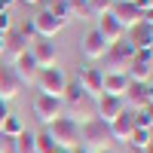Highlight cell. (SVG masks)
<instances>
[{
  "mask_svg": "<svg viewBox=\"0 0 153 153\" xmlns=\"http://www.w3.org/2000/svg\"><path fill=\"white\" fill-rule=\"evenodd\" d=\"M110 141L113 138H110L107 123H101L98 117L80 126V147L92 150V153H101V150H110Z\"/></svg>",
  "mask_w": 153,
  "mask_h": 153,
  "instance_id": "6da1fadb",
  "label": "cell"
},
{
  "mask_svg": "<svg viewBox=\"0 0 153 153\" xmlns=\"http://www.w3.org/2000/svg\"><path fill=\"white\" fill-rule=\"evenodd\" d=\"M46 132L55 138V144H58L61 150H74V147H80V123L71 120V117H65V113L49 123Z\"/></svg>",
  "mask_w": 153,
  "mask_h": 153,
  "instance_id": "7a4b0ae2",
  "label": "cell"
},
{
  "mask_svg": "<svg viewBox=\"0 0 153 153\" xmlns=\"http://www.w3.org/2000/svg\"><path fill=\"white\" fill-rule=\"evenodd\" d=\"M132 58H135V46L132 43H126V40L113 43V46H107V52L101 55V61H104V71L101 74H126Z\"/></svg>",
  "mask_w": 153,
  "mask_h": 153,
  "instance_id": "3957f363",
  "label": "cell"
},
{
  "mask_svg": "<svg viewBox=\"0 0 153 153\" xmlns=\"http://www.w3.org/2000/svg\"><path fill=\"white\" fill-rule=\"evenodd\" d=\"M37 86H40V95H52V98H61L65 95V86H68V74L61 71L58 65L55 68H43L37 74Z\"/></svg>",
  "mask_w": 153,
  "mask_h": 153,
  "instance_id": "277c9868",
  "label": "cell"
},
{
  "mask_svg": "<svg viewBox=\"0 0 153 153\" xmlns=\"http://www.w3.org/2000/svg\"><path fill=\"white\" fill-rule=\"evenodd\" d=\"M22 80H19V74H16V68L9 65V61H3L0 58V98L3 101H16L19 95H22Z\"/></svg>",
  "mask_w": 153,
  "mask_h": 153,
  "instance_id": "5b68a950",
  "label": "cell"
},
{
  "mask_svg": "<svg viewBox=\"0 0 153 153\" xmlns=\"http://www.w3.org/2000/svg\"><path fill=\"white\" fill-rule=\"evenodd\" d=\"M126 76L132 83H153V52H135L126 68Z\"/></svg>",
  "mask_w": 153,
  "mask_h": 153,
  "instance_id": "8992f818",
  "label": "cell"
},
{
  "mask_svg": "<svg viewBox=\"0 0 153 153\" xmlns=\"http://www.w3.org/2000/svg\"><path fill=\"white\" fill-rule=\"evenodd\" d=\"M123 40L132 43L135 52H153V28H150V25H144V22L126 28V37H123Z\"/></svg>",
  "mask_w": 153,
  "mask_h": 153,
  "instance_id": "52a82bcc",
  "label": "cell"
},
{
  "mask_svg": "<svg viewBox=\"0 0 153 153\" xmlns=\"http://www.w3.org/2000/svg\"><path fill=\"white\" fill-rule=\"evenodd\" d=\"M28 52L34 55L37 61V68H55V61H58V52H55V43L52 40H43V37H37V40L28 46Z\"/></svg>",
  "mask_w": 153,
  "mask_h": 153,
  "instance_id": "ba28073f",
  "label": "cell"
},
{
  "mask_svg": "<svg viewBox=\"0 0 153 153\" xmlns=\"http://www.w3.org/2000/svg\"><path fill=\"white\" fill-rule=\"evenodd\" d=\"M34 113L40 123H52L55 117H61L65 113V107H61V98H52V95H37L34 98Z\"/></svg>",
  "mask_w": 153,
  "mask_h": 153,
  "instance_id": "9c48e42d",
  "label": "cell"
},
{
  "mask_svg": "<svg viewBox=\"0 0 153 153\" xmlns=\"http://www.w3.org/2000/svg\"><path fill=\"white\" fill-rule=\"evenodd\" d=\"M141 6L138 3H129V0H113V6H110V16L117 19L123 28H132V25H138L141 22Z\"/></svg>",
  "mask_w": 153,
  "mask_h": 153,
  "instance_id": "30bf717a",
  "label": "cell"
},
{
  "mask_svg": "<svg viewBox=\"0 0 153 153\" xmlns=\"http://www.w3.org/2000/svg\"><path fill=\"white\" fill-rule=\"evenodd\" d=\"M123 110H126V101H123V98H113V95H98V98H95V117H98L101 123L117 120Z\"/></svg>",
  "mask_w": 153,
  "mask_h": 153,
  "instance_id": "8fae6325",
  "label": "cell"
},
{
  "mask_svg": "<svg viewBox=\"0 0 153 153\" xmlns=\"http://www.w3.org/2000/svg\"><path fill=\"white\" fill-rule=\"evenodd\" d=\"M31 22H34L37 37H43V40H52V37H55L61 28H65V22H61V19H55L52 12H46V9H40V12H37V16L31 19Z\"/></svg>",
  "mask_w": 153,
  "mask_h": 153,
  "instance_id": "7c38bea8",
  "label": "cell"
},
{
  "mask_svg": "<svg viewBox=\"0 0 153 153\" xmlns=\"http://www.w3.org/2000/svg\"><path fill=\"white\" fill-rule=\"evenodd\" d=\"M95 31H98L101 37H104V43H107V46H113V43H120L123 37H126V28H123V25H120L117 19H113V16H110V12H107V16H101V19H98V25H95Z\"/></svg>",
  "mask_w": 153,
  "mask_h": 153,
  "instance_id": "4fadbf2b",
  "label": "cell"
},
{
  "mask_svg": "<svg viewBox=\"0 0 153 153\" xmlns=\"http://www.w3.org/2000/svg\"><path fill=\"white\" fill-rule=\"evenodd\" d=\"M76 83H80V89L86 95L98 98L101 95V86H104V74H101V68H83L80 76H76Z\"/></svg>",
  "mask_w": 153,
  "mask_h": 153,
  "instance_id": "5bb4252c",
  "label": "cell"
},
{
  "mask_svg": "<svg viewBox=\"0 0 153 153\" xmlns=\"http://www.w3.org/2000/svg\"><path fill=\"white\" fill-rule=\"evenodd\" d=\"M107 129H110V138H113V141H123V144H126V141H129V135H132V129H135V117H132V110L126 107L117 120L107 123Z\"/></svg>",
  "mask_w": 153,
  "mask_h": 153,
  "instance_id": "9a60e30c",
  "label": "cell"
},
{
  "mask_svg": "<svg viewBox=\"0 0 153 153\" xmlns=\"http://www.w3.org/2000/svg\"><path fill=\"white\" fill-rule=\"evenodd\" d=\"M28 46H31V43L19 34V28H12V31L3 37V61H16L22 52H28Z\"/></svg>",
  "mask_w": 153,
  "mask_h": 153,
  "instance_id": "2e32d148",
  "label": "cell"
},
{
  "mask_svg": "<svg viewBox=\"0 0 153 153\" xmlns=\"http://www.w3.org/2000/svg\"><path fill=\"white\" fill-rule=\"evenodd\" d=\"M147 92H150V83H132L129 80V89H126V95H123L126 107H129V110L147 107Z\"/></svg>",
  "mask_w": 153,
  "mask_h": 153,
  "instance_id": "e0dca14e",
  "label": "cell"
},
{
  "mask_svg": "<svg viewBox=\"0 0 153 153\" xmlns=\"http://www.w3.org/2000/svg\"><path fill=\"white\" fill-rule=\"evenodd\" d=\"M80 49H83V55L89 58V61H95V58H101L107 52V43H104V37H101L95 28L89 31L86 37H83V43H80Z\"/></svg>",
  "mask_w": 153,
  "mask_h": 153,
  "instance_id": "ac0fdd59",
  "label": "cell"
},
{
  "mask_svg": "<svg viewBox=\"0 0 153 153\" xmlns=\"http://www.w3.org/2000/svg\"><path fill=\"white\" fill-rule=\"evenodd\" d=\"M9 65L16 68V74H19V80H22V83H34V80H37V74H40V68H37V61H34L31 52H22L16 61H9Z\"/></svg>",
  "mask_w": 153,
  "mask_h": 153,
  "instance_id": "d6986e66",
  "label": "cell"
},
{
  "mask_svg": "<svg viewBox=\"0 0 153 153\" xmlns=\"http://www.w3.org/2000/svg\"><path fill=\"white\" fill-rule=\"evenodd\" d=\"M126 89H129V76L126 74H104V86H101V95H113L123 98Z\"/></svg>",
  "mask_w": 153,
  "mask_h": 153,
  "instance_id": "ffe728a7",
  "label": "cell"
},
{
  "mask_svg": "<svg viewBox=\"0 0 153 153\" xmlns=\"http://www.w3.org/2000/svg\"><path fill=\"white\" fill-rule=\"evenodd\" d=\"M126 144H129V147H135V150H147V147L153 144V132H150V129H144V126H135Z\"/></svg>",
  "mask_w": 153,
  "mask_h": 153,
  "instance_id": "44dd1931",
  "label": "cell"
},
{
  "mask_svg": "<svg viewBox=\"0 0 153 153\" xmlns=\"http://www.w3.org/2000/svg\"><path fill=\"white\" fill-rule=\"evenodd\" d=\"M46 12H52L55 19H61V22H71L74 19V9H71V0H46Z\"/></svg>",
  "mask_w": 153,
  "mask_h": 153,
  "instance_id": "7402d4cb",
  "label": "cell"
},
{
  "mask_svg": "<svg viewBox=\"0 0 153 153\" xmlns=\"http://www.w3.org/2000/svg\"><path fill=\"white\" fill-rule=\"evenodd\" d=\"M22 132H25V120L19 117V113H9V117H6V123L0 126V135H3V138H9V141H12V138H19Z\"/></svg>",
  "mask_w": 153,
  "mask_h": 153,
  "instance_id": "603a6c76",
  "label": "cell"
},
{
  "mask_svg": "<svg viewBox=\"0 0 153 153\" xmlns=\"http://www.w3.org/2000/svg\"><path fill=\"white\" fill-rule=\"evenodd\" d=\"M55 150H58V144H55V138L46 129L34 135V153H55Z\"/></svg>",
  "mask_w": 153,
  "mask_h": 153,
  "instance_id": "cb8c5ba5",
  "label": "cell"
},
{
  "mask_svg": "<svg viewBox=\"0 0 153 153\" xmlns=\"http://www.w3.org/2000/svg\"><path fill=\"white\" fill-rule=\"evenodd\" d=\"M12 153H34V132L25 129L19 138H12Z\"/></svg>",
  "mask_w": 153,
  "mask_h": 153,
  "instance_id": "d4e9b609",
  "label": "cell"
},
{
  "mask_svg": "<svg viewBox=\"0 0 153 153\" xmlns=\"http://www.w3.org/2000/svg\"><path fill=\"white\" fill-rule=\"evenodd\" d=\"M86 3H89V9H92V16L101 19V16H107V12H110L113 0H86Z\"/></svg>",
  "mask_w": 153,
  "mask_h": 153,
  "instance_id": "484cf974",
  "label": "cell"
},
{
  "mask_svg": "<svg viewBox=\"0 0 153 153\" xmlns=\"http://www.w3.org/2000/svg\"><path fill=\"white\" fill-rule=\"evenodd\" d=\"M12 31V22H9V12H0V37H6Z\"/></svg>",
  "mask_w": 153,
  "mask_h": 153,
  "instance_id": "4316f807",
  "label": "cell"
},
{
  "mask_svg": "<svg viewBox=\"0 0 153 153\" xmlns=\"http://www.w3.org/2000/svg\"><path fill=\"white\" fill-rule=\"evenodd\" d=\"M6 117H9V101H3V98H0V126L6 123Z\"/></svg>",
  "mask_w": 153,
  "mask_h": 153,
  "instance_id": "83f0119b",
  "label": "cell"
},
{
  "mask_svg": "<svg viewBox=\"0 0 153 153\" xmlns=\"http://www.w3.org/2000/svg\"><path fill=\"white\" fill-rule=\"evenodd\" d=\"M0 153H12V141L3 138V135H0Z\"/></svg>",
  "mask_w": 153,
  "mask_h": 153,
  "instance_id": "f1b7e54d",
  "label": "cell"
},
{
  "mask_svg": "<svg viewBox=\"0 0 153 153\" xmlns=\"http://www.w3.org/2000/svg\"><path fill=\"white\" fill-rule=\"evenodd\" d=\"M141 22L153 28V9H144V12H141Z\"/></svg>",
  "mask_w": 153,
  "mask_h": 153,
  "instance_id": "f546056e",
  "label": "cell"
},
{
  "mask_svg": "<svg viewBox=\"0 0 153 153\" xmlns=\"http://www.w3.org/2000/svg\"><path fill=\"white\" fill-rule=\"evenodd\" d=\"M138 6L141 9H153V0H138Z\"/></svg>",
  "mask_w": 153,
  "mask_h": 153,
  "instance_id": "4dcf8cb0",
  "label": "cell"
},
{
  "mask_svg": "<svg viewBox=\"0 0 153 153\" xmlns=\"http://www.w3.org/2000/svg\"><path fill=\"white\" fill-rule=\"evenodd\" d=\"M71 153H92V150H86V147H74Z\"/></svg>",
  "mask_w": 153,
  "mask_h": 153,
  "instance_id": "1f68e13d",
  "label": "cell"
},
{
  "mask_svg": "<svg viewBox=\"0 0 153 153\" xmlns=\"http://www.w3.org/2000/svg\"><path fill=\"white\" fill-rule=\"evenodd\" d=\"M147 104H153V83H150V92H147Z\"/></svg>",
  "mask_w": 153,
  "mask_h": 153,
  "instance_id": "d6a6232c",
  "label": "cell"
},
{
  "mask_svg": "<svg viewBox=\"0 0 153 153\" xmlns=\"http://www.w3.org/2000/svg\"><path fill=\"white\" fill-rule=\"evenodd\" d=\"M0 58H3V37H0Z\"/></svg>",
  "mask_w": 153,
  "mask_h": 153,
  "instance_id": "836d02e7",
  "label": "cell"
},
{
  "mask_svg": "<svg viewBox=\"0 0 153 153\" xmlns=\"http://www.w3.org/2000/svg\"><path fill=\"white\" fill-rule=\"evenodd\" d=\"M141 153H153V144H150V147H147V150H141Z\"/></svg>",
  "mask_w": 153,
  "mask_h": 153,
  "instance_id": "e575fe53",
  "label": "cell"
},
{
  "mask_svg": "<svg viewBox=\"0 0 153 153\" xmlns=\"http://www.w3.org/2000/svg\"><path fill=\"white\" fill-rule=\"evenodd\" d=\"M22 3H40V0H22Z\"/></svg>",
  "mask_w": 153,
  "mask_h": 153,
  "instance_id": "d590c367",
  "label": "cell"
},
{
  "mask_svg": "<svg viewBox=\"0 0 153 153\" xmlns=\"http://www.w3.org/2000/svg\"><path fill=\"white\" fill-rule=\"evenodd\" d=\"M55 153H71V150H61V147H58V150H55Z\"/></svg>",
  "mask_w": 153,
  "mask_h": 153,
  "instance_id": "8d00e7d4",
  "label": "cell"
},
{
  "mask_svg": "<svg viewBox=\"0 0 153 153\" xmlns=\"http://www.w3.org/2000/svg\"><path fill=\"white\" fill-rule=\"evenodd\" d=\"M101 153H113V150H101Z\"/></svg>",
  "mask_w": 153,
  "mask_h": 153,
  "instance_id": "74e56055",
  "label": "cell"
},
{
  "mask_svg": "<svg viewBox=\"0 0 153 153\" xmlns=\"http://www.w3.org/2000/svg\"><path fill=\"white\" fill-rule=\"evenodd\" d=\"M129 3H138V0H129Z\"/></svg>",
  "mask_w": 153,
  "mask_h": 153,
  "instance_id": "f35d334b",
  "label": "cell"
}]
</instances>
